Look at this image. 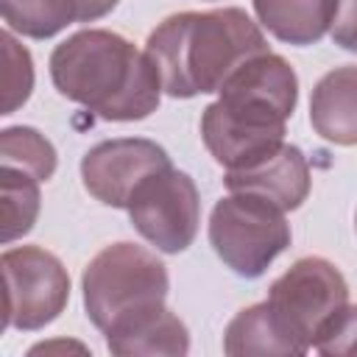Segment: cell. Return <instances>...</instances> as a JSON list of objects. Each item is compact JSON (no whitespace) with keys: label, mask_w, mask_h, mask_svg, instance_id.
I'll list each match as a JSON object with an SVG mask.
<instances>
[{"label":"cell","mask_w":357,"mask_h":357,"mask_svg":"<svg viewBox=\"0 0 357 357\" xmlns=\"http://www.w3.org/2000/svg\"><path fill=\"white\" fill-rule=\"evenodd\" d=\"M162 145L145 137H114L92 145L81 159L84 190L114 209H126L137 187L156 170L170 167Z\"/></svg>","instance_id":"9c48e42d"},{"label":"cell","mask_w":357,"mask_h":357,"mask_svg":"<svg viewBox=\"0 0 357 357\" xmlns=\"http://www.w3.org/2000/svg\"><path fill=\"white\" fill-rule=\"evenodd\" d=\"M312 349L324 357H354L357 354V304H346L321 329Z\"/></svg>","instance_id":"d6986e66"},{"label":"cell","mask_w":357,"mask_h":357,"mask_svg":"<svg viewBox=\"0 0 357 357\" xmlns=\"http://www.w3.org/2000/svg\"><path fill=\"white\" fill-rule=\"evenodd\" d=\"M81 290L86 318L109 340L165 307L170 276L153 251L137 243H112L84 268Z\"/></svg>","instance_id":"277c9868"},{"label":"cell","mask_w":357,"mask_h":357,"mask_svg":"<svg viewBox=\"0 0 357 357\" xmlns=\"http://www.w3.org/2000/svg\"><path fill=\"white\" fill-rule=\"evenodd\" d=\"M39 178L17 170V167H3V181H0V209H3V243H14L22 234H28L39 218L42 195H39Z\"/></svg>","instance_id":"2e32d148"},{"label":"cell","mask_w":357,"mask_h":357,"mask_svg":"<svg viewBox=\"0 0 357 357\" xmlns=\"http://www.w3.org/2000/svg\"><path fill=\"white\" fill-rule=\"evenodd\" d=\"M329 33L337 47L357 53V0H337V14Z\"/></svg>","instance_id":"ffe728a7"},{"label":"cell","mask_w":357,"mask_h":357,"mask_svg":"<svg viewBox=\"0 0 357 357\" xmlns=\"http://www.w3.org/2000/svg\"><path fill=\"white\" fill-rule=\"evenodd\" d=\"M6 329L36 332L53 324L70 301V273L56 254L42 245L3 251Z\"/></svg>","instance_id":"52a82bcc"},{"label":"cell","mask_w":357,"mask_h":357,"mask_svg":"<svg viewBox=\"0 0 357 357\" xmlns=\"http://www.w3.org/2000/svg\"><path fill=\"white\" fill-rule=\"evenodd\" d=\"M165 95L195 98L220 86L248 59L268 53L259 25L237 6L212 11H181L162 20L145 42Z\"/></svg>","instance_id":"3957f363"},{"label":"cell","mask_w":357,"mask_h":357,"mask_svg":"<svg viewBox=\"0 0 357 357\" xmlns=\"http://www.w3.org/2000/svg\"><path fill=\"white\" fill-rule=\"evenodd\" d=\"M223 184L229 192H254L273 201L279 209L293 212L310 195V162L298 145L284 142L271 156L243 170H226Z\"/></svg>","instance_id":"30bf717a"},{"label":"cell","mask_w":357,"mask_h":357,"mask_svg":"<svg viewBox=\"0 0 357 357\" xmlns=\"http://www.w3.org/2000/svg\"><path fill=\"white\" fill-rule=\"evenodd\" d=\"M354 226H357V215H354Z\"/></svg>","instance_id":"44dd1931"},{"label":"cell","mask_w":357,"mask_h":357,"mask_svg":"<svg viewBox=\"0 0 357 357\" xmlns=\"http://www.w3.org/2000/svg\"><path fill=\"white\" fill-rule=\"evenodd\" d=\"M310 126L332 145H357V64L335 67L318 78L310 95Z\"/></svg>","instance_id":"8fae6325"},{"label":"cell","mask_w":357,"mask_h":357,"mask_svg":"<svg viewBox=\"0 0 357 357\" xmlns=\"http://www.w3.org/2000/svg\"><path fill=\"white\" fill-rule=\"evenodd\" d=\"M120 0H0L8 31L28 39H50L73 22H95Z\"/></svg>","instance_id":"7c38bea8"},{"label":"cell","mask_w":357,"mask_h":357,"mask_svg":"<svg viewBox=\"0 0 357 357\" xmlns=\"http://www.w3.org/2000/svg\"><path fill=\"white\" fill-rule=\"evenodd\" d=\"M106 349L112 354H120V357H137V354L178 357V354L190 351V332L173 310L162 307L159 312H153L151 318H145L134 329H128L117 337H109Z\"/></svg>","instance_id":"9a60e30c"},{"label":"cell","mask_w":357,"mask_h":357,"mask_svg":"<svg viewBox=\"0 0 357 357\" xmlns=\"http://www.w3.org/2000/svg\"><path fill=\"white\" fill-rule=\"evenodd\" d=\"M265 301L282 329L307 354L321 329L349 304V284L335 262L324 257H301L271 282Z\"/></svg>","instance_id":"8992f818"},{"label":"cell","mask_w":357,"mask_h":357,"mask_svg":"<svg viewBox=\"0 0 357 357\" xmlns=\"http://www.w3.org/2000/svg\"><path fill=\"white\" fill-rule=\"evenodd\" d=\"M3 45V112L0 114H14L33 92V59L25 45L14 39V31L0 33Z\"/></svg>","instance_id":"ac0fdd59"},{"label":"cell","mask_w":357,"mask_h":357,"mask_svg":"<svg viewBox=\"0 0 357 357\" xmlns=\"http://www.w3.org/2000/svg\"><path fill=\"white\" fill-rule=\"evenodd\" d=\"M226 354H304V349L282 329L268 301L240 310L223 332Z\"/></svg>","instance_id":"5bb4252c"},{"label":"cell","mask_w":357,"mask_h":357,"mask_svg":"<svg viewBox=\"0 0 357 357\" xmlns=\"http://www.w3.org/2000/svg\"><path fill=\"white\" fill-rule=\"evenodd\" d=\"M47 67L61 98L109 123L145 120L165 92L151 56L106 28L67 36L53 47Z\"/></svg>","instance_id":"7a4b0ae2"},{"label":"cell","mask_w":357,"mask_h":357,"mask_svg":"<svg viewBox=\"0 0 357 357\" xmlns=\"http://www.w3.org/2000/svg\"><path fill=\"white\" fill-rule=\"evenodd\" d=\"M254 11L271 36L307 47L332 31L337 0H254Z\"/></svg>","instance_id":"4fadbf2b"},{"label":"cell","mask_w":357,"mask_h":357,"mask_svg":"<svg viewBox=\"0 0 357 357\" xmlns=\"http://www.w3.org/2000/svg\"><path fill=\"white\" fill-rule=\"evenodd\" d=\"M131 226L162 254L192 245L201 223V195L195 181L173 165L148 176L126 206Z\"/></svg>","instance_id":"ba28073f"},{"label":"cell","mask_w":357,"mask_h":357,"mask_svg":"<svg viewBox=\"0 0 357 357\" xmlns=\"http://www.w3.org/2000/svg\"><path fill=\"white\" fill-rule=\"evenodd\" d=\"M298 103V78L279 53L248 59L201 114V139L226 170H243L284 145Z\"/></svg>","instance_id":"6da1fadb"},{"label":"cell","mask_w":357,"mask_h":357,"mask_svg":"<svg viewBox=\"0 0 357 357\" xmlns=\"http://www.w3.org/2000/svg\"><path fill=\"white\" fill-rule=\"evenodd\" d=\"M0 159L3 167L25 170L39 181H47L59 165L53 142L31 126H8L0 131Z\"/></svg>","instance_id":"e0dca14e"},{"label":"cell","mask_w":357,"mask_h":357,"mask_svg":"<svg viewBox=\"0 0 357 357\" xmlns=\"http://www.w3.org/2000/svg\"><path fill=\"white\" fill-rule=\"evenodd\" d=\"M293 240L284 209L254 192H229L212 206L209 245L243 279H259Z\"/></svg>","instance_id":"5b68a950"}]
</instances>
